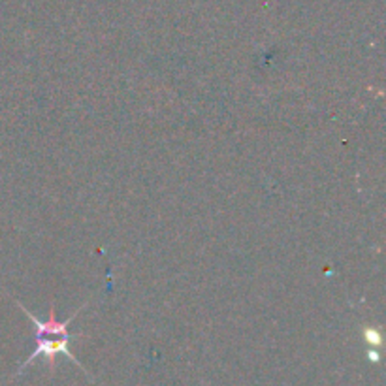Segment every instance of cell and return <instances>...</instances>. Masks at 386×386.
Returning a JSON list of instances; mask_svg holds the SVG:
<instances>
[{"label": "cell", "mask_w": 386, "mask_h": 386, "mask_svg": "<svg viewBox=\"0 0 386 386\" xmlns=\"http://www.w3.org/2000/svg\"><path fill=\"white\" fill-rule=\"evenodd\" d=\"M76 336H66V337H57V336H36V348H34V352H32L23 364H21L19 367V371L17 373H21L25 367L31 364L32 360H36L38 356H43L45 360H47V364H49L51 367H53V364H55V358L59 354H64L66 358H70L72 362L76 364V366H79L81 369H85V367L77 362V358L72 354V350H70V341L74 339Z\"/></svg>", "instance_id": "cell-1"}, {"label": "cell", "mask_w": 386, "mask_h": 386, "mask_svg": "<svg viewBox=\"0 0 386 386\" xmlns=\"http://www.w3.org/2000/svg\"><path fill=\"white\" fill-rule=\"evenodd\" d=\"M366 341L369 345H379L381 343V336H379V332L373 330V328H367L366 330Z\"/></svg>", "instance_id": "cell-2"}, {"label": "cell", "mask_w": 386, "mask_h": 386, "mask_svg": "<svg viewBox=\"0 0 386 386\" xmlns=\"http://www.w3.org/2000/svg\"><path fill=\"white\" fill-rule=\"evenodd\" d=\"M369 360H373V362H379V354L377 352H373V350H369Z\"/></svg>", "instance_id": "cell-3"}]
</instances>
